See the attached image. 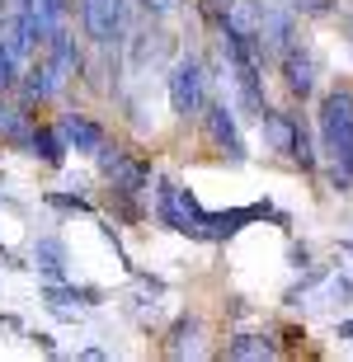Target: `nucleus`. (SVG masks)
I'll return each instance as SVG.
<instances>
[{
  "label": "nucleus",
  "instance_id": "f03ea898",
  "mask_svg": "<svg viewBox=\"0 0 353 362\" xmlns=\"http://www.w3.org/2000/svg\"><path fill=\"white\" fill-rule=\"evenodd\" d=\"M156 221H161L165 230L189 235V240H203V230H207V212L198 207V198L170 175L156 179Z\"/></svg>",
  "mask_w": 353,
  "mask_h": 362
},
{
  "label": "nucleus",
  "instance_id": "0eeeda50",
  "mask_svg": "<svg viewBox=\"0 0 353 362\" xmlns=\"http://www.w3.org/2000/svg\"><path fill=\"white\" fill-rule=\"evenodd\" d=\"M203 122H207V136H212V146H217L231 165H241V160H245V141H241V122H236V108L226 104V99H207Z\"/></svg>",
  "mask_w": 353,
  "mask_h": 362
},
{
  "label": "nucleus",
  "instance_id": "f257e3e1",
  "mask_svg": "<svg viewBox=\"0 0 353 362\" xmlns=\"http://www.w3.org/2000/svg\"><path fill=\"white\" fill-rule=\"evenodd\" d=\"M316 127H320V151L330 160V184L349 188L353 184V81H340L325 90Z\"/></svg>",
  "mask_w": 353,
  "mask_h": 362
},
{
  "label": "nucleus",
  "instance_id": "6ab92c4d",
  "mask_svg": "<svg viewBox=\"0 0 353 362\" xmlns=\"http://www.w3.org/2000/svg\"><path fill=\"white\" fill-rule=\"evenodd\" d=\"M287 264H292V269H311V250H306V245H287Z\"/></svg>",
  "mask_w": 353,
  "mask_h": 362
},
{
  "label": "nucleus",
  "instance_id": "ddd939ff",
  "mask_svg": "<svg viewBox=\"0 0 353 362\" xmlns=\"http://www.w3.org/2000/svg\"><path fill=\"white\" fill-rule=\"evenodd\" d=\"M28 132H33V108L28 104H5V99H0V141L24 146Z\"/></svg>",
  "mask_w": 353,
  "mask_h": 362
},
{
  "label": "nucleus",
  "instance_id": "20e7f679",
  "mask_svg": "<svg viewBox=\"0 0 353 362\" xmlns=\"http://www.w3.org/2000/svg\"><path fill=\"white\" fill-rule=\"evenodd\" d=\"M81 28L95 47H118L127 38V0H81Z\"/></svg>",
  "mask_w": 353,
  "mask_h": 362
},
{
  "label": "nucleus",
  "instance_id": "423d86ee",
  "mask_svg": "<svg viewBox=\"0 0 353 362\" xmlns=\"http://www.w3.org/2000/svg\"><path fill=\"white\" fill-rule=\"evenodd\" d=\"M283 62V85L292 99H311L316 94V81H320V57H316V47H306V42H287V52L278 57Z\"/></svg>",
  "mask_w": 353,
  "mask_h": 362
},
{
  "label": "nucleus",
  "instance_id": "9b49d317",
  "mask_svg": "<svg viewBox=\"0 0 353 362\" xmlns=\"http://www.w3.org/2000/svg\"><path fill=\"white\" fill-rule=\"evenodd\" d=\"M165 353H170V358H203V320H198V315H179L175 329H170Z\"/></svg>",
  "mask_w": 353,
  "mask_h": 362
},
{
  "label": "nucleus",
  "instance_id": "6e6552de",
  "mask_svg": "<svg viewBox=\"0 0 353 362\" xmlns=\"http://www.w3.org/2000/svg\"><path fill=\"white\" fill-rule=\"evenodd\" d=\"M62 136H66L71 151H81V156H99V146L109 141V132H104V122H95L90 113H62Z\"/></svg>",
  "mask_w": 353,
  "mask_h": 362
},
{
  "label": "nucleus",
  "instance_id": "f3484780",
  "mask_svg": "<svg viewBox=\"0 0 353 362\" xmlns=\"http://www.w3.org/2000/svg\"><path fill=\"white\" fill-rule=\"evenodd\" d=\"M137 5H141V14H146V19H165V14H175L184 0H137Z\"/></svg>",
  "mask_w": 353,
  "mask_h": 362
},
{
  "label": "nucleus",
  "instance_id": "4468645a",
  "mask_svg": "<svg viewBox=\"0 0 353 362\" xmlns=\"http://www.w3.org/2000/svg\"><path fill=\"white\" fill-rule=\"evenodd\" d=\"M278 344H273V334H236L231 344H226V358L231 362H259V358H278Z\"/></svg>",
  "mask_w": 353,
  "mask_h": 362
},
{
  "label": "nucleus",
  "instance_id": "7ed1b4c3",
  "mask_svg": "<svg viewBox=\"0 0 353 362\" xmlns=\"http://www.w3.org/2000/svg\"><path fill=\"white\" fill-rule=\"evenodd\" d=\"M207 76L203 62L193 52H179L175 62H170V76H165V85H170V104H175V113L184 122L189 118H203V108H207Z\"/></svg>",
  "mask_w": 353,
  "mask_h": 362
},
{
  "label": "nucleus",
  "instance_id": "1a4fd4ad",
  "mask_svg": "<svg viewBox=\"0 0 353 362\" xmlns=\"http://www.w3.org/2000/svg\"><path fill=\"white\" fill-rule=\"evenodd\" d=\"M24 151L33 156L38 165H47V170H62L66 165V136H62V127H47V122H33V132L24 136Z\"/></svg>",
  "mask_w": 353,
  "mask_h": 362
},
{
  "label": "nucleus",
  "instance_id": "9d476101",
  "mask_svg": "<svg viewBox=\"0 0 353 362\" xmlns=\"http://www.w3.org/2000/svg\"><path fill=\"white\" fill-rule=\"evenodd\" d=\"M297 306H316V310H344V306H353V278H344V273H325V278H320V292L311 287Z\"/></svg>",
  "mask_w": 353,
  "mask_h": 362
},
{
  "label": "nucleus",
  "instance_id": "dca6fc26",
  "mask_svg": "<svg viewBox=\"0 0 353 362\" xmlns=\"http://www.w3.org/2000/svg\"><path fill=\"white\" fill-rule=\"evenodd\" d=\"M14 81H19V57H14V52H10V42L0 38V94L10 90V85H14Z\"/></svg>",
  "mask_w": 353,
  "mask_h": 362
},
{
  "label": "nucleus",
  "instance_id": "39448f33",
  "mask_svg": "<svg viewBox=\"0 0 353 362\" xmlns=\"http://www.w3.org/2000/svg\"><path fill=\"white\" fill-rule=\"evenodd\" d=\"M122 42H127V66H132L137 76L161 71L165 62H175V38H170L165 28H156V19H146L132 38H122Z\"/></svg>",
  "mask_w": 353,
  "mask_h": 362
},
{
  "label": "nucleus",
  "instance_id": "2eb2a0df",
  "mask_svg": "<svg viewBox=\"0 0 353 362\" xmlns=\"http://www.w3.org/2000/svg\"><path fill=\"white\" fill-rule=\"evenodd\" d=\"M42 202H47V207H57V212H95L81 188H76V193H57V188H47V193H42Z\"/></svg>",
  "mask_w": 353,
  "mask_h": 362
},
{
  "label": "nucleus",
  "instance_id": "f8f14e48",
  "mask_svg": "<svg viewBox=\"0 0 353 362\" xmlns=\"http://www.w3.org/2000/svg\"><path fill=\"white\" fill-rule=\"evenodd\" d=\"M33 269L47 282H66V245L57 240V235H42V240L33 245Z\"/></svg>",
  "mask_w": 353,
  "mask_h": 362
},
{
  "label": "nucleus",
  "instance_id": "a211bd4d",
  "mask_svg": "<svg viewBox=\"0 0 353 362\" xmlns=\"http://www.w3.org/2000/svg\"><path fill=\"white\" fill-rule=\"evenodd\" d=\"M292 10H297V14H330V10H335V0H292Z\"/></svg>",
  "mask_w": 353,
  "mask_h": 362
},
{
  "label": "nucleus",
  "instance_id": "aec40b11",
  "mask_svg": "<svg viewBox=\"0 0 353 362\" xmlns=\"http://www.w3.org/2000/svg\"><path fill=\"white\" fill-rule=\"evenodd\" d=\"M28 339H33V349H42V353H57L52 334H38V329H33V334H28Z\"/></svg>",
  "mask_w": 353,
  "mask_h": 362
},
{
  "label": "nucleus",
  "instance_id": "412c9836",
  "mask_svg": "<svg viewBox=\"0 0 353 362\" xmlns=\"http://www.w3.org/2000/svg\"><path fill=\"white\" fill-rule=\"evenodd\" d=\"M335 334H340V339H353V320H340V325H335Z\"/></svg>",
  "mask_w": 353,
  "mask_h": 362
}]
</instances>
